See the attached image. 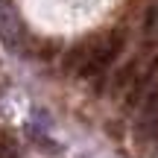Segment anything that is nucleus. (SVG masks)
<instances>
[{
	"mask_svg": "<svg viewBox=\"0 0 158 158\" xmlns=\"http://www.w3.org/2000/svg\"><path fill=\"white\" fill-rule=\"evenodd\" d=\"M120 47H123V32H111L108 38H102L100 44H94L91 50H85V59H82V64H79V73L82 76H100V73H106L108 70V64L117 59V53H120Z\"/></svg>",
	"mask_w": 158,
	"mask_h": 158,
	"instance_id": "f257e3e1",
	"label": "nucleus"
},
{
	"mask_svg": "<svg viewBox=\"0 0 158 158\" xmlns=\"http://www.w3.org/2000/svg\"><path fill=\"white\" fill-rule=\"evenodd\" d=\"M138 138L141 141H155L158 143V91H152L138 117Z\"/></svg>",
	"mask_w": 158,
	"mask_h": 158,
	"instance_id": "f03ea898",
	"label": "nucleus"
},
{
	"mask_svg": "<svg viewBox=\"0 0 158 158\" xmlns=\"http://www.w3.org/2000/svg\"><path fill=\"white\" fill-rule=\"evenodd\" d=\"M0 35H3L6 47H12V50H18L21 47V23H18V18L12 15L9 6H0Z\"/></svg>",
	"mask_w": 158,
	"mask_h": 158,
	"instance_id": "7ed1b4c3",
	"label": "nucleus"
},
{
	"mask_svg": "<svg viewBox=\"0 0 158 158\" xmlns=\"http://www.w3.org/2000/svg\"><path fill=\"white\" fill-rule=\"evenodd\" d=\"M0 158H18V143L12 138H0Z\"/></svg>",
	"mask_w": 158,
	"mask_h": 158,
	"instance_id": "20e7f679",
	"label": "nucleus"
},
{
	"mask_svg": "<svg viewBox=\"0 0 158 158\" xmlns=\"http://www.w3.org/2000/svg\"><path fill=\"white\" fill-rule=\"evenodd\" d=\"M158 29V15H155V6L149 9V15H147V35H152Z\"/></svg>",
	"mask_w": 158,
	"mask_h": 158,
	"instance_id": "39448f33",
	"label": "nucleus"
}]
</instances>
